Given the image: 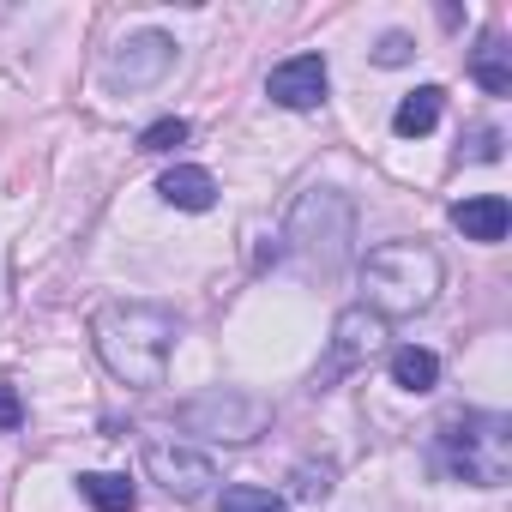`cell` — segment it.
Instances as JSON below:
<instances>
[{"instance_id": "14", "label": "cell", "mask_w": 512, "mask_h": 512, "mask_svg": "<svg viewBox=\"0 0 512 512\" xmlns=\"http://www.w3.org/2000/svg\"><path fill=\"white\" fill-rule=\"evenodd\" d=\"M392 380H398L404 392H434V380H440V356L422 350V344H404V350H392Z\"/></svg>"}, {"instance_id": "6", "label": "cell", "mask_w": 512, "mask_h": 512, "mask_svg": "<svg viewBox=\"0 0 512 512\" xmlns=\"http://www.w3.org/2000/svg\"><path fill=\"white\" fill-rule=\"evenodd\" d=\"M145 470H151V482H157L163 494H175V500H205L211 482H217V464H211L205 452H193V446H175V440H151V446H145Z\"/></svg>"}, {"instance_id": "9", "label": "cell", "mask_w": 512, "mask_h": 512, "mask_svg": "<svg viewBox=\"0 0 512 512\" xmlns=\"http://www.w3.org/2000/svg\"><path fill=\"white\" fill-rule=\"evenodd\" d=\"M266 97L278 109H320V97H326V61L320 55H290L284 67H272Z\"/></svg>"}, {"instance_id": "4", "label": "cell", "mask_w": 512, "mask_h": 512, "mask_svg": "<svg viewBox=\"0 0 512 512\" xmlns=\"http://www.w3.org/2000/svg\"><path fill=\"white\" fill-rule=\"evenodd\" d=\"M356 247V205L332 187H314L290 211V253L308 272H338Z\"/></svg>"}, {"instance_id": "12", "label": "cell", "mask_w": 512, "mask_h": 512, "mask_svg": "<svg viewBox=\"0 0 512 512\" xmlns=\"http://www.w3.org/2000/svg\"><path fill=\"white\" fill-rule=\"evenodd\" d=\"M440 103H446V91H440V85H422V91H410V97L398 103V115H392V133H398V139H422V133H434V121H440Z\"/></svg>"}, {"instance_id": "18", "label": "cell", "mask_w": 512, "mask_h": 512, "mask_svg": "<svg viewBox=\"0 0 512 512\" xmlns=\"http://www.w3.org/2000/svg\"><path fill=\"white\" fill-rule=\"evenodd\" d=\"M296 500H326L332 494V464H296Z\"/></svg>"}, {"instance_id": "20", "label": "cell", "mask_w": 512, "mask_h": 512, "mask_svg": "<svg viewBox=\"0 0 512 512\" xmlns=\"http://www.w3.org/2000/svg\"><path fill=\"white\" fill-rule=\"evenodd\" d=\"M19 422H25V404H19V392L7 380H0V434H13Z\"/></svg>"}, {"instance_id": "17", "label": "cell", "mask_w": 512, "mask_h": 512, "mask_svg": "<svg viewBox=\"0 0 512 512\" xmlns=\"http://www.w3.org/2000/svg\"><path fill=\"white\" fill-rule=\"evenodd\" d=\"M175 145H187V121L181 115H163V121H151L139 133V151H175Z\"/></svg>"}, {"instance_id": "3", "label": "cell", "mask_w": 512, "mask_h": 512, "mask_svg": "<svg viewBox=\"0 0 512 512\" xmlns=\"http://www.w3.org/2000/svg\"><path fill=\"white\" fill-rule=\"evenodd\" d=\"M362 290H368L362 308L380 314V320L422 314L440 296V260H434V247H422V241H380L362 260Z\"/></svg>"}, {"instance_id": "11", "label": "cell", "mask_w": 512, "mask_h": 512, "mask_svg": "<svg viewBox=\"0 0 512 512\" xmlns=\"http://www.w3.org/2000/svg\"><path fill=\"white\" fill-rule=\"evenodd\" d=\"M157 193H163L175 211H211V205H217V181H211L205 169H193V163H175V169L157 181Z\"/></svg>"}, {"instance_id": "13", "label": "cell", "mask_w": 512, "mask_h": 512, "mask_svg": "<svg viewBox=\"0 0 512 512\" xmlns=\"http://www.w3.org/2000/svg\"><path fill=\"white\" fill-rule=\"evenodd\" d=\"M470 73H476V85H482L488 97H506V91H512V49H506L500 37H482V49L470 55Z\"/></svg>"}, {"instance_id": "10", "label": "cell", "mask_w": 512, "mask_h": 512, "mask_svg": "<svg viewBox=\"0 0 512 512\" xmlns=\"http://www.w3.org/2000/svg\"><path fill=\"white\" fill-rule=\"evenodd\" d=\"M452 223L464 229V241H506L512 205H506L500 193H476V199H458V205H452Z\"/></svg>"}, {"instance_id": "7", "label": "cell", "mask_w": 512, "mask_h": 512, "mask_svg": "<svg viewBox=\"0 0 512 512\" xmlns=\"http://www.w3.org/2000/svg\"><path fill=\"white\" fill-rule=\"evenodd\" d=\"M380 344H386V320H380V314H368V308H344V314H338V326H332L326 380H332V374L362 368L368 356H380Z\"/></svg>"}, {"instance_id": "15", "label": "cell", "mask_w": 512, "mask_h": 512, "mask_svg": "<svg viewBox=\"0 0 512 512\" xmlns=\"http://www.w3.org/2000/svg\"><path fill=\"white\" fill-rule=\"evenodd\" d=\"M79 494H85L97 512H133V500H139L133 482L115 476V470H85V476H79Z\"/></svg>"}, {"instance_id": "5", "label": "cell", "mask_w": 512, "mask_h": 512, "mask_svg": "<svg viewBox=\"0 0 512 512\" xmlns=\"http://www.w3.org/2000/svg\"><path fill=\"white\" fill-rule=\"evenodd\" d=\"M175 416H181L187 434H205V440H223V446H247L272 428V404L260 392H235V386H211V392L187 398Z\"/></svg>"}, {"instance_id": "1", "label": "cell", "mask_w": 512, "mask_h": 512, "mask_svg": "<svg viewBox=\"0 0 512 512\" xmlns=\"http://www.w3.org/2000/svg\"><path fill=\"white\" fill-rule=\"evenodd\" d=\"M91 344L103 368L127 386H163L175 350V314L157 302H109L91 314Z\"/></svg>"}, {"instance_id": "2", "label": "cell", "mask_w": 512, "mask_h": 512, "mask_svg": "<svg viewBox=\"0 0 512 512\" xmlns=\"http://www.w3.org/2000/svg\"><path fill=\"white\" fill-rule=\"evenodd\" d=\"M434 458L458 482L500 488L512 476V422L500 410H452L434 428Z\"/></svg>"}, {"instance_id": "21", "label": "cell", "mask_w": 512, "mask_h": 512, "mask_svg": "<svg viewBox=\"0 0 512 512\" xmlns=\"http://www.w3.org/2000/svg\"><path fill=\"white\" fill-rule=\"evenodd\" d=\"M374 61H380V67H404V61H410V37H398V31H392V37H380Z\"/></svg>"}, {"instance_id": "16", "label": "cell", "mask_w": 512, "mask_h": 512, "mask_svg": "<svg viewBox=\"0 0 512 512\" xmlns=\"http://www.w3.org/2000/svg\"><path fill=\"white\" fill-rule=\"evenodd\" d=\"M217 512H284V500H278L272 488H253V482H235V488H223Z\"/></svg>"}, {"instance_id": "19", "label": "cell", "mask_w": 512, "mask_h": 512, "mask_svg": "<svg viewBox=\"0 0 512 512\" xmlns=\"http://www.w3.org/2000/svg\"><path fill=\"white\" fill-rule=\"evenodd\" d=\"M458 157H470V163H494V157H500V133H494V127H476V133L458 145Z\"/></svg>"}, {"instance_id": "8", "label": "cell", "mask_w": 512, "mask_h": 512, "mask_svg": "<svg viewBox=\"0 0 512 512\" xmlns=\"http://www.w3.org/2000/svg\"><path fill=\"white\" fill-rule=\"evenodd\" d=\"M169 61H175V43L163 37V31H139V37H127L121 49H115V61H109V79L115 85H157L163 73H169Z\"/></svg>"}]
</instances>
